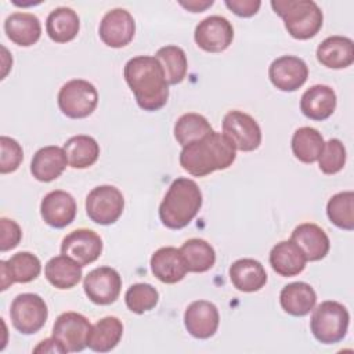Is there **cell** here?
Masks as SVG:
<instances>
[{
  "label": "cell",
  "instance_id": "cell-20",
  "mask_svg": "<svg viewBox=\"0 0 354 354\" xmlns=\"http://www.w3.org/2000/svg\"><path fill=\"white\" fill-rule=\"evenodd\" d=\"M336 93L326 84H314L300 98V111L311 120H325L336 109Z\"/></svg>",
  "mask_w": 354,
  "mask_h": 354
},
{
  "label": "cell",
  "instance_id": "cell-21",
  "mask_svg": "<svg viewBox=\"0 0 354 354\" xmlns=\"http://www.w3.org/2000/svg\"><path fill=\"white\" fill-rule=\"evenodd\" d=\"M290 241L300 248L307 261H318L324 259L330 248L326 232L313 223L297 225L292 232Z\"/></svg>",
  "mask_w": 354,
  "mask_h": 354
},
{
  "label": "cell",
  "instance_id": "cell-7",
  "mask_svg": "<svg viewBox=\"0 0 354 354\" xmlns=\"http://www.w3.org/2000/svg\"><path fill=\"white\" fill-rule=\"evenodd\" d=\"M12 326L22 335L39 332L48 317V308L44 299L36 293L18 295L10 307Z\"/></svg>",
  "mask_w": 354,
  "mask_h": 354
},
{
  "label": "cell",
  "instance_id": "cell-43",
  "mask_svg": "<svg viewBox=\"0 0 354 354\" xmlns=\"http://www.w3.org/2000/svg\"><path fill=\"white\" fill-rule=\"evenodd\" d=\"M180 6H183L185 10L191 12H202L206 8L213 6V0H188V1H178Z\"/></svg>",
  "mask_w": 354,
  "mask_h": 354
},
{
  "label": "cell",
  "instance_id": "cell-24",
  "mask_svg": "<svg viewBox=\"0 0 354 354\" xmlns=\"http://www.w3.org/2000/svg\"><path fill=\"white\" fill-rule=\"evenodd\" d=\"M4 32L12 43L29 47L39 41L41 36V25L35 14L12 12L4 21Z\"/></svg>",
  "mask_w": 354,
  "mask_h": 354
},
{
  "label": "cell",
  "instance_id": "cell-19",
  "mask_svg": "<svg viewBox=\"0 0 354 354\" xmlns=\"http://www.w3.org/2000/svg\"><path fill=\"white\" fill-rule=\"evenodd\" d=\"M151 271L163 283H177L185 277L188 268L180 249L165 246L153 252Z\"/></svg>",
  "mask_w": 354,
  "mask_h": 354
},
{
  "label": "cell",
  "instance_id": "cell-18",
  "mask_svg": "<svg viewBox=\"0 0 354 354\" xmlns=\"http://www.w3.org/2000/svg\"><path fill=\"white\" fill-rule=\"evenodd\" d=\"M1 271V290H6L10 285L28 283L36 279L41 271V263L39 257L30 252H18L8 260L0 261Z\"/></svg>",
  "mask_w": 354,
  "mask_h": 354
},
{
  "label": "cell",
  "instance_id": "cell-5",
  "mask_svg": "<svg viewBox=\"0 0 354 354\" xmlns=\"http://www.w3.org/2000/svg\"><path fill=\"white\" fill-rule=\"evenodd\" d=\"M350 314L347 308L335 300L322 301L315 307L310 319L314 337L322 344H335L347 335Z\"/></svg>",
  "mask_w": 354,
  "mask_h": 354
},
{
  "label": "cell",
  "instance_id": "cell-40",
  "mask_svg": "<svg viewBox=\"0 0 354 354\" xmlns=\"http://www.w3.org/2000/svg\"><path fill=\"white\" fill-rule=\"evenodd\" d=\"M0 231H1V238H0V250L7 252L18 246L22 238V231L21 227L14 221L7 217L0 218Z\"/></svg>",
  "mask_w": 354,
  "mask_h": 354
},
{
  "label": "cell",
  "instance_id": "cell-15",
  "mask_svg": "<svg viewBox=\"0 0 354 354\" xmlns=\"http://www.w3.org/2000/svg\"><path fill=\"white\" fill-rule=\"evenodd\" d=\"M268 77L281 91H296L308 77L307 64L295 55H282L274 59L268 68Z\"/></svg>",
  "mask_w": 354,
  "mask_h": 354
},
{
  "label": "cell",
  "instance_id": "cell-30",
  "mask_svg": "<svg viewBox=\"0 0 354 354\" xmlns=\"http://www.w3.org/2000/svg\"><path fill=\"white\" fill-rule=\"evenodd\" d=\"M82 266L65 254L50 259L44 267L47 281L57 289H71L82 279Z\"/></svg>",
  "mask_w": 354,
  "mask_h": 354
},
{
  "label": "cell",
  "instance_id": "cell-26",
  "mask_svg": "<svg viewBox=\"0 0 354 354\" xmlns=\"http://www.w3.org/2000/svg\"><path fill=\"white\" fill-rule=\"evenodd\" d=\"M279 303L285 313L293 317H304L314 310L317 293L313 286L306 282H292L282 288Z\"/></svg>",
  "mask_w": 354,
  "mask_h": 354
},
{
  "label": "cell",
  "instance_id": "cell-31",
  "mask_svg": "<svg viewBox=\"0 0 354 354\" xmlns=\"http://www.w3.org/2000/svg\"><path fill=\"white\" fill-rule=\"evenodd\" d=\"M62 148L68 158L69 166L73 169L90 167L97 162L100 156L98 142L86 134L71 137Z\"/></svg>",
  "mask_w": 354,
  "mask_h": 354
},
{
  "label": "cell",
  "instance_id": "cell-32",
  "mask_svg": "<svg viewBox=\"0 0 354 354\" xmlns=\"http://www.w3.org/2000/svg\"><path fill=\"white\" fill-rule=\"evenodd\" d=\"M180 252L185 260L188 272H206L216 263V252L213 246L201 238H191L185 241Z\"/></svg>",
  "mask_w": 354,
  "mask_h": 354
},
{
  "label": "cell",
  "instance_id": "cell-39",
  "mask_svg": "<svg viewBox=\"0 0 354 354\" xmlns=\"http://www.w3.org/2000/svg\"><path fill=\"white\" fill-rule=\"evenodd\" d=\"M0 148H1L0 173L7 174V173L15 171L24 159L22 147L18 144L17 140L7 136H1Z\"/></svg>",
  "mask_w": 354,
  "mask_h": 354
},
{
  "label": "cell",
  "instance_id": "cell-34",
  "mask_svg": "<svg viewBox=\"0 0 354 354\" xmlns=\"http://www.w3.org/2000/svg\"><path fill=\"white\" fill-rule=\"evenodd\" d=\"M155 58L162 65L167 84H178L184 80L188 69V61L185 51L181 47L173 44L160 47L156 51Z\"/></svg>",
  "mask_w": 354,
  "mask_h": 354
},
{
  "label": "cell",
  "instance_id": "cell-35",
  "mask_svg": "<svg viewBox=\"0 0 354 354\" xmlns=\"http://www.w3.org/2000/svg\"><path fill=\"white\" fill-rule=\"evenodd\" d=\"M212 131L213 129L209 120L205 116L194 112L181 115L174 124V138L183 147L203 138Z\"/></svg>",
  "mask_w": 354,
  "mask_h": 354
},
{
  "label": "cell",
  "instance_id": "cell-16",
  "mask_svg": "<svg viewBox=\"0 0 354 354\" xmlns=\"http://www.w3.org/2000/svg\"><path fill=\"white\" fill-rule=\"evenodd\" d=\"M220 324L217 307L207 300L192 301L184 313V325L188 333L196 339L212 337Z\"/></svg>",
  "mask_w": 354,
  "mask_h": 354
},
{
  "label": "cell",
  "instance_id": "cell-28",
  "mask_svg": "<svg viewBox=\"0 0 354 354\" xmlns=\"http://www.w3.org/2000/svg\"><path fill=\"white\" fill-rule=\"evenodd\" d=\"M123 335V324L118 317H104L91 325L87 347L97 353L113 350Z\"/></svg>",
  "mask_w": 354,
  "mask_h": 354
},
{
  "label": "cell",
  "instance_id": "cell-36",
  "mask_svg": "<svg viewBox=\"0 0 354 354\" xmlns=\"http://www.w3.org/2000/svg\"><path fill=\"white\" fill-rule=\"evenodd\" d=\"M326 214L336 227L353 231L354 230V192L343 191L335 194L326 205Z\"/></svg>",
  "mask_w": 354,
  "mask_h": 354
},
{
  "label": "cell",
  "instance_id": "cell-41",
  "mask_svg": "<svg viewBox=\"0 0 354 354\" xmlns=\"http://www.w3.org/2000/svg\"><path fill=\"white\" fill-rule=\"evenodd\" d=\"M224 3L235 15L242 18L253 17L261 6L260 0H225Z\"/></svg>",
  "mask_w": 354,
  "mask_h": 354
},
{
  "label": "cell",
  "instance_id": "cell-22",
  "mask_svg": "<svg viewBox=\"0 0 354 354\" xmlns=\"http://www.w3.org/2000/svg\"><path fill=\"white\" fill-rule=\"evenodd\" d=\"M317 59L329 69H343L354 62V43L346 36H329L317 47Z\"/></svg>",
  "mask_w": 354,
  "mask_h": 354
},
{
  "label": "cell",
  "instance_id": "cell-23",
  "mask_svg": "<svg viewBox=\"0 0 354 354\" xmlns=\"http://www.w3.org/2000/svg\"><path fill=\"white\" fill-rule=\"evenodd\" d=\"M68 165V158L64 148L47 145L40 148L32 158L30 173L37 181L50 183L58 178Z\"/></svg>",
  "mask_w": 354,
  "mask_h": 354
},
{
  "label": "cell",
  "instance_id": "cell-13",
  "mask_svg": "<svg viewBox=\"0 0 354 354\" xmlns=\"http://www.w3.org/2000/svg\"><path fill=\"white\" fill-rule=\"evenodd\" d=\"M136 33V22L133 15L124 8H113L108 11L98 28L100 39L112 48L127 46Z\"/></svg>",
  "mask_w": 354,
  "mask_h": 354
},
{
  "label": "cell",
  "instance_id": "cell-12",
  "mask_svg": "<svg viewBox=\"0 0 354 354\" xmlns=\"http://www.w3.org/2000/svg\"><path fill=\"white\" fill-rule=\"evenodd\" d=\"M195 43L207 53L225 51L234 39L231 22L221 15H210L202 19L194 32Z\"/></svg>",
  "mask_w": 354,
  "mask_h": 354
},
{
  "label": "cell",
  "instance_id": "cell-2",
  "mask_svg": "<svg viewBox=\"0 0 354 354\" xmlns=\"http://www.w3.org/2000/svg\"><path fill=\"white\" fill-rule=\"evenodd\" d=\"M236 158L232 142L218 131L183 147L180 166L194 177H205L216 170L228 169Z\"/></svg>",
  "mask_w": 354,
  "mask_h": 354
},
{
  "label": "cell",
  "instance_id": "cell-42",
  "mask_svg": "<svg viewBox=\"0 0 354 354\" xmlns=\"http://www.w3.org/2000/svg\"><path fill=\"white\" fill-rule=\"evenodd\" d=\"M33 353H68L66 348L55 339V337H48L46 340H41L35 348Z\"/></svg>",
  "mask_w": 354,
  "mask_h": 354
},
{
  "label": "cell",
  "instance_id": "cell-3",
  "mask_svg": "<svg viewBox=\"0 0 354 354\" xmlns=\"http://www.w3.org/2000/svg\"><path fill=\"white\" fill-rule=\"evenodd\" d=\"M202 207V192L198 184L187 177L176 178L159 206V218L170 230L187 227Z\"/></svg>",
  "mask_w": 354,
  "mask_h": 354
},
{
  "label": "cell",
  "instance_id": "cell-25",
  "mask_svg": "<svg viewBox=\"0 0 354 354\" xmlns=\"http://www.w3.org/2000/svg\"><path fill=\"white\" fill-rule=\"evenodd\" d=\"M231 283L241 292L252 293L260 290L267 282V272L263 264L254 259H239L228 270Z\"/></svg>",
  "mask_w": 354,
  "mask_h": 354
},
{
  "label": "cell",
  "instance_id": "cell-10",
  "mask_svg": "<svg viewBox=\"0 0 354 354\" xmlns=\"http://www.w3.org/2000/svg\"><path fill=\"white\" fill-rule=\"evenodd\" d=\"M83 289L90 301L98 306H108L115 303L120 295L122 277L112 267H97L84 277Z\"/></svg>",
  "mask_w": 354,
  "mask_h": 354
},
{
  "label": "cell",
  "instance_id": "cell-17",
  "mask_svg": "<svg viewBox=\"0 0 354 354\" xmlns=\"http://www.w3.org/2000/svg\"><path fill=\"white\" fill-rule=\"evenodd\" d=\"M75 198L62 189H55L44 195L40 203V214L46 224L53 228H65L76 217Z\"/></svg>",
  "mask_w": 354,
  "mask_h": 354
},
{
  "label": "cell",
  "instance_id": "cell-14",
  "mask_svg": "<svg viewBox=\"0 0 354 354\" xmlns=\"http://www.w3.org/2000/svg\"><path fill=\"white\" fill-rule=\"evenodd\" d=\"M61 253L84 267L94 263L101 256L102 239L93 230L79 228L62 239Z\"/></svg>",
  "mask_w": 354,
  "mask_h": 354
},
{
  "label": "cell",
  "instance_id": "cell-33",
  "mask_svg": "<svg viewBox=\"0 0 354 354\" xmlns=\"http://www.w3.org/2000/svg\"><path fill=\"white\" fill-rule=\"evenodd\" d=\"M322 148L324 138L314 127H299L292 136V152L303 163H314L318 160Z\"/></svg>",
  "mask_w": 354,
  "mask_h": 354
},
{
  "label": "cell",
  "instance_id": "cell-8",
  "mask_svg": "<svg viewBox=\"0 0 354 354\" xmlns=\"http://www.w3.org/2000/svg\"><path fill=\"white\" fill-rule=\"evenodd\" d=\"M123 209V194L113 185H98L86 198V213L93 223L100 225H109L118 221Z\"/></svg>",
  "mask_w": 354,
  "mask_h": 354
},
{
  "label": "cell",
  "instance_id": "cell-11",
  "mask_svg": "<svg viewBox=\"0 0 354 354\" xmlns=\"http://www.w3.org/2000/svg\"><path fill=\"white\" fill-rule=\"evenodd\" d=\"M91 330L90 321L73 311L62 313L54 322L53 337H55L68 353H79L87 347Z\"/></svg>",
  "mask_w": 354,
  "mask_h": 354
},
{
  "label": "cell",
  "instance_id": "cell-37",
  "mask_svg": "<svg viewBox=\"0 0 354 354\" xmlns=\"http://www.w3.org/2000/svg\"><path fill=\"white\" fill-rule=\"evenodd\" d=\"M127 308L134 314H144L155 308L159 301V292L149 283H134L124 295Z\"/></svg>",
  "mask_w": 354,
  "mask_h": 354
},
{
  "label": "cell",
  "instance_id": "cell-29",
  "mask_svg": "<svg viewBox=\"0 0 354 354\" xmlns=\"http://www.w3.org/2000/svg\"><path fill=\"white\" fill-rule=\"evenodd\" d=\"M80 29L79 15L69 7L53 10L46 19V32L55 43H68L73 40Z\"/></svg>",
  "mask_w": 354,
  "mask_h": 354
},
{
  "label": "cell",
  "instance_id": "cell-9",
  "mask_svg": "<svg viewBox=\"0 0 354 354\" xmlns=\"http://www.w3.org/2000/svg\"><path fill=\"white\" fill-rule=\"evenodd\" d=\"M223 134L232 142L235 149L250 152L261 144L259 123L242 111H230L223 119Z\"/></svg>",
  "mask_w": 354,
  "mask_h": 354
},
{
  "label": "cell",
  "instance_id": "cell-6",
  "mask_svg": "<svg viewBox=\"0 0 354 354\" xmlns=\"http://www.w3.org/2000/svg\"><path fill=\"white\" fill-rule=\"evenodd\" d=\"M59 111L71 119H83L94 112L98 104L97 88L87 80L72 79L58 91Z\"/></svg>",
  "mask_w": 354,
  "mask_h": 354
},
{
  "label": "cell",
  "instance_id": "cell-27",
  "mask_svg": "<svg viewBox=\"0 0 354 354\" xmlns=\"http://www.w3.org/2000/svg\"><path fill=\"white\" fill-rule=\"evenodd\" d=\"M306 257L293 241H281L270 252V264L281 277L299 275L306 268Z\"/></svg>",
  "mask_w": 354,
  "mask_h": 354
},
{
  "label": "cell",
  "instance_id": "cell-4",
  "mask_svg": "<svg viewBox=\"0 0 354 354\" xmlns=\"http://www.w3.org/2000/svg\"><path fill=\"white\" fill-rule=\"evenodd\" d=\"M271 7L293 39H311L322 28V11L313 0H272Z\"/></svg>",
  "mask_w": 354,
  "mask_h": 354
},
{
  "label": "cell",
  "instance_id": "cell-38",
  "mask_svg": "<svg viewBox=\"0 0 354 354\" xmlns=\"http://www.w3.org/2000/svg\"><path fill=\"white\" fill-rule=\"evenodd\" d=\"M346 148L343 142L337 138H330L324 142V148L318 158L319 170L324 174H336L346 165Z\"/></svg>",
  "mask_w": 354,
  "mask_h": 354
},
{
  "label": "cell",
  "instance_id": "cell-1",
  "mask_svg": "<svg viewBox=\"0 0 354 354\" xmlns=\"http://www.w3.org/2000/svg\"><path fill=\"white\" fill-rule=\"evenodd\" d=\"M124 80L141 109L153 112L166 105L169 84L155 57L138 55L129 59L124 65Z\"/></svg>",
  "mask_w": 354,
  "mask_h": 354
}]
</instances>
